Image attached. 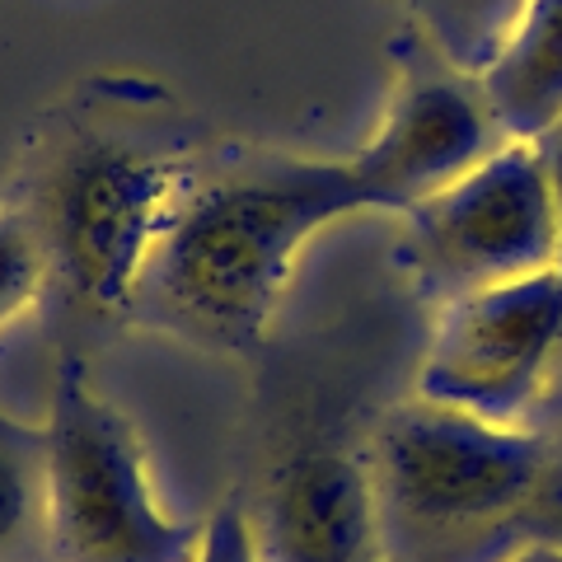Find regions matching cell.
I'll list each match as a JSON object with an SVG mask.
<instances>
[{
	"label": "cell",
	"mask_w": 562,
	"mask_h": 562,
	"mask_svg": "<svg viewBox=\"0 0 562 562\" xmlns=\"http://www.w3.org/2000/svg\"><path fill=\"white\" fill-rule=\"evenodd\" d=\"M202 165L198 127L140 76L85 80L33 122L0 206L38 244L66 351L76 333L132 324L136 281Z\"/></svg>",
	"instance_id": "1"
},
{
	"label": "cell",
	"mask_w": 562,
	"mask_h": 562,
	"mask_svg": "<svg viewBox=\"0 0 562 562\" xmlns=\"http://www.w3.org/2000/svg\"><path fill=\"white\" fill-rule=\"evenodd\" d=\"M366 211L347 155L206 160L136 281L132 324L216 357H249L268 342L305 249Z\"/></svg>",
	"instance_id": "2"
},
{
	"label": "cell",
	"mask_w": 562,
	"mask_h": 562,
	"mask_svg": "<svg viewBox=\"0 0 562 562\" xmlns=\"http://www.w3.org/2000/svg\"><path fill=\"white\" fill-rule=\"evenodd\" d=\"M530 427L408 398L366 446L384 562H497L516 553V516L543 464Z\"/></svg>",
	"instance_id": "3"
},
{
	"label": "cell",
	"mask_w": 562,
	"mask_h": 562,
	"mask_svg": "<svg viewBox=\"0 0 562 562\" xmlns=\"http://www.w3.org/2000/svg\"><path fill=\"white\" fill-rule=\"evenodd\" d=\"M202 525L169 516L140 436L61 351L43 417V553L52 562H192Z\"/></svg>",
	"instance_id": "4"
},
{
	"label": "cell",
	"mask_w": 562,
	"mask_h": 562,
	"mask_svg": "<svg viewBox=\"0 0 562 562\" xmlns=\"http://www.w3.org/2000/svg\"><path fill=\"white\" fill-rule=\"evenodd\" d=\"M558 254V202L535 140H502L487 160L398 216V262L436 305L553 272Z\"/></svg>",
	"instance_id": "5"
},
{
	"label": "cell",
	"mask_w": 562,
	"mask_h": 562,
	"mask_svg": "<svg viewBox=\"0 0 562 562\" xmlns=\"http://www.w3.org/2000/svg\"><path fill=\"white\" fill-rule=\"evenodd\" d=\"M562 375V272L520 277L436 305L413 398L525 427Z\"/></svg>",
	"instance_id": "6"
},
{
	"label": "cell",
	"mask_w": 562,
	"mask_h": 562,
	"mask_svg": "<svg viewBox=\"0 0 562 562\" xmlns=\"http://www.w3.org/2000/svg\"><path fill=\"white\" fill-rule=\"evenodd\" d=\"M502 140L512 136L492 117L483 85L417 47V61L394 80L375 132L347 160L366 192V206L380 216H403L487 160Z\"/></svg>",
	"instance_id": "7"
},
{
	"label": "cell",
	"mask_w": 562,
	"mask_h": 562,
	"mask_svg": "<svg viewBox=\"0 0 562 562\" xmlns=\"http://www.w3.org/2000/svg\"><path fill=\"white\" fill-rule=\"evenodd\" d=\"M249 520L262 562H384L361 450L333 441L281 450Z\"/></svg>",
	"instance_id": "8"
},
{
	"label": "cell",
	"mask_w": 562,
	"mask_h": 562,
	"mask_svg": "<svg viewBox=\"0 0 562 562\" xmlns=\"http://www.w3.org/2000/svg\"><path fill=\"white\" fill-rule=\"evenodd\" d=\"M483 99L512 140H539L562 117V0H530L483 76Z\"/></svg>",
	"instance_id": "9"
},
{
	"label": "cell",
	"mask_w": 562,
	"mask_h": 562,
	"mask_svg": "<svg viewBox=\"0 0 562 562\" xmlns=\"http://www.w3.org/2000/svg\"><path fill=\"white\" fill-rule=\"evenodd\" d=\"M417 47H427L436 61L479 80L497 61V52L512 38L530 0H403Z\"/></svg>",
	"instance_id": "10"
},
{
	"label": "cell",
	"mask_w": 562,
	"mask_h": 562,
	"mask_svg": "<svg viewBox=\"0 0 562 562\" xmlns=\"http://www.w3.org/2000/svg\"><path fill=\"white\" fill-rule=\"evenodd\" d=\"M43 549V422L0 408V562Z\"/></svg>",
	"instance_id": "11"
},
{
	"label": "cell",
	"mask_w": 562,
	"mask_h": 562,
	"mask_svg": "<svg viewBox=\"0 0 562 562\" xmlns=\"http://www.w3.org/2000/svg\"><path fill=\"white\" fill-rule=\"evenodd\" d=\"M43 286L47 272L29 225L10 206H0V324H10L29 305H43Z\"/></svg>",
	"instance_id": "12"
},
{
	"label": "cell",
	"mask_w": 562,
	"mask_h": 562,
	"mask_svg": "<svg viewBox=\"0 0 562 562\" xmlns=\"http://www.w3.org/2000/svg\"><path fill=\"white\" fill-rule=\"evenodd\" d=\"M516 549L562 553V446L543 450V464L525 492L516 516Z\"/></svg>",
	"instance_id": "13"
},
{
	"label": "cell",
	"mask_w": 562,
	"mask_h": 562,
	"mask_svg": "<svg viewBox=\"0 0 562 562\" xmlns=\"http://www.w3.org/2000/svg\"><path fill=\"white\" fill-rule=\"evenodd\" d=\"M192 562H262L249 506L239 497L221 502L216 512L202 520V543H198V553H192Z\"/></svg>",
	"instance_id": "14"
},
{
	"label": "cell",
	"mask_w": 562,
	"mask_h": 562,
	"mask_svg": "<svg viewBox=\"0 0 562 562\" xmlns=\"http://www.w3.org/2000/svg\"><path fill=\"white\" fill-rule=\"evenodd\" d=\"M535 146H539V155H543V169H549L553 202H558V231H562V117L535 140ZM558 272H562V254H558Z\"/></svg>",
	"instance_id": "15"
},
{
	"label": "cell",
	"mask_w": 562,
	"mask_h": 562,
	"mask_svg": "<svg viewBox=\"0 0 562 562\" xmlns=\"http://www.w3.org/2000/svg\"><path fill=\"white\" fill-rule=\"evenodd\" d=\"M497 562H562V553H543V549H516V553H506Z\"/></svg>",
	"instance_id": "16"
}]
</instances>
